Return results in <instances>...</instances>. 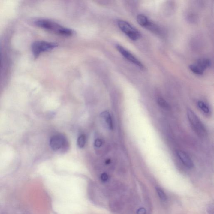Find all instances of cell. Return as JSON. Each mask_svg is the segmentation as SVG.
Instances as JSON below:
<instances>
[{
  "label": "cell",
  "instance_id": "7",
  "mask_svg": "<svg viewBox=\"0 0 214 214\" xmlns=\"http://www.w3.org/2000/svg\"><path fill=\"white\" fill-rule=\"evenodd\" d=\"M136 20L138 24L142 27L146 28L152 31H156L157 26L149 20L147 17L144 15L140 14L137 16Z\"/></svg>",
  "mask_w": 214,
  "mask_h": 214
},
{
  "label": "cell",
  "instance_id": "4",
  "mask_svg": "<svg viewBox=\"0 0 214 214\" xmlns=\"http://www.w3.org/2000/svg\"><path fill=\"white\" fill-rule=\"evenodd\" d=\"M117 24L122 32L133 41L138 40L141 37V35L140 32L128 22L124 20H119Z\"/></svg>",
  "mask_w": 214,
  "mask_h": 214
},
{
  "label": "cell",
  "instance_id": "6",
  "mask_svg": "<svg viewBox=\"0 0 214 214\" xmlns=\"http://www.w3.org/2000/svg\"><path fill=\"white\" fill-rule=\"evenodd\" d=\"M116 48L119 53H121V55L126 59L127 60L131 62L133 64L135 65L136 66L141 69H143L144 67L142 63L139 59L136 58V56H134L129 51L125 48L124 47L122 46L117 44L116 46Z\"/></svg>",
  "mask_w": 214,
  "mask_h": 214
},
{
  "label": "cell",
  "instance_id": "14",
  "mask_svg": "<svg viewBox=\"0 0 214 214\" xmlns=\"http://www.w3.org/2000/svg\"><path fill=\"white\" fill-rule=\"evenodd\" d=\"M157 103L159 106L163 109L168 110L170 109V106L165 100L162 98H158L157 99Z\"/></svg>",
  "mask_w": 214,
  "mask_h": 214
},
{
  "label": "cell",
  "instance_id": "17",
  "mask_svg": "<svg viewBox=\"0 0 214 214\" xmlns=\"http://www.w3.org/2000/svg\"><path fill=\"white\" fill-rule=\"evenodd\" d=\"M101 180L103 182H106V181L108 180V179H109V176L108 175H107V173H102L101 175Z\"/></svg>",
  "mask_w": 214,
  "mask_h": 214
},
{
  "label": "cell",
  "instance_id": "3",
  "mask_svg": "<svg viewBox=\"0 0 214 214\" xmlns=\"http://www.w3.org/2000/svg\"><path fill=\"white\" fill-rule=\"evenodd\" d=\"M58 47V44L55 42L44 41H36L32 45V52L34 57L37 58L41 53L53 50Z\"/></svg>",
  "mask_w": 214,
  "mask_h": 214
},
{
  "label": "cell",
  "instance_id": "15",
  "mask_svg": "<svg viewBox=\"0 0 214 214\" xmlns=\"http://www.w3.org/2000/svg\"><path fill=\"white\" fill-rule=\"evenodd\" d=\"M156 191L159 198L162 201H165L167 200V197L165 193L164 190L159 187H156Z\"/></svg>",
  "mask_w": 214,
  "mask_h": 214
},
{
  "label": "cell",
  "instance_id": "13",
  "mask_svg": "<svg viewBox=\"0 0 214 214\" xmlns=\"http://www.w3.org/2000/svg\"><path fill=\"white\" fill-rule=\"evenodd\" d=\"M189 68L191 72L197 75H201L204 74V71L196 64L190 65Z\"/></svg>",
  "mask_w": 214,
  "mask_h": 214
},
{
  "label": "cell",
  "instance_id": "10",
  "mask_svg": "<svg viewBox=\"0 0 214 214\" xmlns=\"http://www.w3.org/2000/svg\"><path fill=\"white\" fill-rule=\"evenodd\" d=\"M196 64L202 70L204 71L210 66L211 64L210 60L208 59L201 58L197 61Z\"/></svg>",
  "mask_w": 214,
  "mask_h": 214
},
{
  "label": "cell",
  "instance_id": "9",
  "mask_svg": "<svg viewBox=\"0 0 214 214\" xmlns=\"http://www.w3.org/2000/svg\"><path fill=\"white\" fill-rule=\"evenodd\" d=\"M109 207L110 210L115 213L119 212L122 209V204L118 200H113L109 203Z\"/></svg>",
  "mask_w": 214,
  "mask_h": 214
},
{
  "label": "cell",
  "instance_id": "16",
  "mask_svg": "<svg viewBox=\"0 0 214 214\" xmlns=\"http://www.w3.org/2000/svg\"><path fill=\"white\" fill-rule=\"evenodd\" d=\"M86 136L84 135H81L79 137L78 139H77V145L80 148H83L86 144Z\"/></svg>",
  "mask_w": 214,
  "mask_h": 214
},
{
  "label": "cell",
  "instance_id": "11",
  "mask_svg": "<svg viewBox=\"0 0 214 214\" xmlns=\"http://www.w3.org/2000/svg\"><path fill=\"white\" fill-rule=\"evenodd\" d=\"M102 119L105 120V123L107 125L108 128L110 129H112L113 128V124L111 116L110 114L107 111L103 112L101 115Z\"/></svg>",
  "mask_w": 214,
  "mask_h": 214
},
{
  "label": "cell",
  "instance_id": "8",
  "mask_svg": "<svg viewBox=\"0 0 214 214\" xmlns=\"http://www.w3.org/2000/svg\"><path fill=\"white\" fill-rule=\"evenodd\" d=\"M176 155L178 158L185 167L189 169L193 167L194 166L193 161L186 152L179 150L176 152Z\"/></svg>",
  "mask_w": 214,
  "mask_h": 214
},
{
  "label": "cell",
  "instance_id": "19",
  "mask_svg": "<svg viewBox=\"0 0 214 214\" xmlns=\"http://www.w3.org/2000/svg\"><path fill=\"white\" fill-rule=\"evenodd\" d=\"M146 209L143 207H141L137 210V214H146Z\"/></svg>",
  "mask_w": 214,
  "mask_h": 214
},
{
  "label": "cell",
  "instance_id": "1",
  "mask_svg": "<svg viewBox=\"0 0 214 214\" xmlns=\"http://www.w3.org/2000/svg\"><path fill=\"white\" fill-rule=\"evenodd\" d=\"M35 24L43 29L65 37H72L75 34V32L73 30L65 27L48 19H39L36 20Z\"/></svg>",
  "mask_w": 214,
  "mask_h": 214
},
{
  "label": "cell",
  "instance_id": "18",
  "mask_svg": "<svg viewBox=\"0 0 214 214\" xmlns=\"http://www.w3.org/2000/svg\"><path fill=\"white\" fill-rule=\"evenodd\" d=\"M102 144H103V141L101 139H96L95 142V146L96 147H101L102 145Z\"/></svg>",
  "mask_w": 214,
  "mask_h": 214
},
{
  "label": "cell",
  "instance_id": "12",
  "mask_svg": "<svg viewBox=\"0 0 214 214\" xmlns=\"http://www.w3.org/2000/svg\"><path fill=\"white\" fill-rule=\"evenodd\" d=\"M197 105L199 109L205 114H208L210 112V108L208 105L202 101H199L197 103Z\"/></svg>",
  "mask_w": 214,
  "mask_h": 214
},
{
  "label": "cell",
  "instance_id": "2",
  "mask_svg": "<svg viewBox=\"0 0 214 214\" xmlns=\"http://www.w3.org/2000/svg\"><path fill=\"white\" fill-rule=\"evenodd\" d=\"M187 116L191 127L195 133L202 138L206 136L207 131L206 128L198 117L191 110H187Z\"/></svg>",
  "mask_w": 214,
  "mask_h": 214
},
{
  "label": "cell",
  "instance_id": "22",
  "mask_svg": "<svg viewBox=\"0 0 214 214\" xmlns=\"http://www.w3.org/2000/svg\"><path fill=\"white\" fill-rule=\"evenodd\" d=\"M110 162V160H107L106 161V164H109Z\"/></svg>",
  "mask_w": 214,
  "mask_h": 214
},
{
  "label": "cell",
  "instance_id": "21",
  "mask_svg": "<svg viewBox=\"0 0 214 214\" xmlns=\"http://www.w3.org/2000/svg\"><path fill=\"white\" fill-rule=\"evenodd\" d=\"M2 51L1 44H0V73H1V68H2Z\"/></svg>",
  "mask_w": 214,
  "mask_h": 214
},
{
  "label": "cell",
  "instance_id": "20",
  "mask_svg": "<svg viewBox=\"0 0 214 214\" xmlns=\"http://www.w3.org/2000/svg\"><path fill=\"white\" fill-rule=\"evenodd\" d=\"M207 212L209 214H214L213 206L212 205L209 206L207 208Z\"/></svg>",
  "mask_w": 214,
  "mask_h": 214
},
{
  "label": "cell",
  "instance_id": "5",
  "mask_svg": "<svg viewBox=\"0 0 214 214\" xmlns=\"http://www.w3.org/2000/svg\"><path fill=\"white\" fill-rule=\"evenodd\" d=\"M50 145L54 151L66 149L68 147V142L65 137L62 135H55L51 138Z\"/></svg>",
  "mask_w": 214,
  "mask_h": 214
}]
</instances>
